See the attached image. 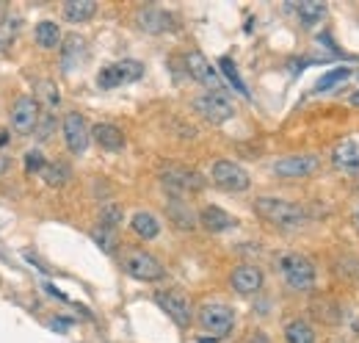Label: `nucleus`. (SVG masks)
<instances>
[{"mask_svg":"<svg viewBox=\"0 0 359 343\" xmlns=\"http://www.w3.org/2000/svg\"><path fill=\"white\" fill-rule=\"evenodd\" d=\"M254 213L263 216L265 222L282 227V230H296L307 222V213L296 202H288V200H279V197H257Z\"/></svg>","mask_w":359,"mask_h":343,"instance_id":"1","label":"nucleus"},{"mask_svg":"<svg viewBox=\"0 0 359 343\" xmlns=\"http://www.w3.org/2000/svg\"><path fill=\"white\" fill-rule=\"evenodd\" d=\"M279 272L290 291H313L315 288V263L299 252H285L279 258Z\"/></svg>","mask_w":359,"mask_h":343,"instance_id":"2","label":"nucleus"},{"mask_svg":"<svg viewBox=\"0 0 359 343\" xmlns=\"http://www.w3.org/2000/svg\"><path fill=\"white\" fill-rule=\"evenodd\" d=\"M196 319H199L202 330L210 333V338H224V335H229L232 327H235V313H232V308H227V305H221V302H207V305H202L199 313H196Z\"/></svg>","mask_w":359,"mask_h":343,"instance_id":"3","label":"nucleus"},{"mask_svg":"<svg viewBox=\"0 0 359 343\" xmlns=\"http://www.w3.org/2000/svg\"><path fill=\"white\" fill-rule=\"evenodd\" d=\"M122 266H125V272H128L133 280H141V283H155V280L164 277L161 261L152 258V255L144 252V249H130V252H125Z\"/></svg>","mask_w":359,"mask_h":343,"instance_id":"4","label":"nucleus"},{"mask_svg":"<svg viewBox=\"0 0 359 343\" xmlns=\"http://www.w3.org/2000/svg\"><path fill=\"white\" fill-rule=\"evenodd\" d=\"M193 111H196L202 119L213 122V125H221V122H227V119L235 116V105L229 103L227 94H218V91H204V94H199V97L193 100Z\"/></svg>","mask_w":359,"mask_h":343,"instance_id":"5","label":"nucleus"},{"mask_svg":"<svg viewBox=\"0 0 359 343\" xmlns=\"http://www.w3.org/2000/svg\"><path fill=\"white\" fill-rule=\"evenodd\" d=\"M61 133H64V144L72 155H83L89 150V141H91V130L83 119V114L78 111H69L61 122Z\"/></svg>","mask_w":359,"mask_h":343,"instance_id":"6","label":"nucleus"},{"mask_svg":"<svg viewBox=\"0 0 359 343\" xmlns=\"http://www.w3.org/2000/svg\"><path fill=\"white\" fill-rule=\"evenodd\" d=\"M161 183H164V188H169L177 197L204 188V177L199 172H193V169H185V166H164Z\"/></svg>","mask_w":359,"mask_h":343,"instance_id":"7","label":"nucleus"},{"mask_svg":"<svg viewBox=\"0 0 359 343\" xmlns=\"http://www.w3.org/2000/svg\"><path fill=\"white\" fill-rule=\"evenodd\" d=\"M144 75V64L141 61H133V58H125L119 64H111V67H103V72L97 75V86L100 89H116L122 83H133Z\"/></svg>","mask_w":359,"mask_h":343,"instance_id":"8","label":"nucleus"},{"mask_svg":"<svg viewBox=\"0 0 359 343\" xmlns=\"http://www.w3.org/2000/svg\"><path fill=\"white\" fill-rule=\"evenodd\" d=\"M185 67H188V75H191L193 80H199L202 86H207L210 91H218V94L227 91V89H224V80L218 78V69H216L199 50H191V53L185 55Z\"/></svg>","mask_w":359,"mask_h":343,"instance_id":"9","label":"nucleus"},{"mask_svg":"<svg viewBox=\"0 0 359 343\" xmlns=\"http://www.w3.org/2000/svg\"><path fill=\"white\" fill-rule=\"evenodd\" d=\"M213 183L224 191H246L249 188V172L243 166H238L235 161H216L213 172H210Z\"/></svg>","mask_w":359,"mask_h":343,"instance_id":"10","label":"nucleus"},{"mask_svg":"<svg viewBox=\"0 0 359 343\" xmlns=\"http://www.w3.org/2000/svg\"><path fill=\"white\" fill-rule=\"evenodd\" d=\"M42 114H39V103L33 97H19L14 105H11V114H8V122L17 133L28 136V133H36V125H39Z\"/></svg>","mask_w":359,"mask_h":343,"instance_id":"11","label":"nucleus"},{"mask_svg":"<svg viewBox=\"0 0 359 343\" xmlns=\"http://www.w3.org/2000/svg\"><path fill=\"white\" fill-rule=\"evenodd\" d=\"M321 158L318 155H285L279 161H274V175L279 177H288V180H296V177H307L318 169Z\"/></svg>","mask_w":359,"mask_h":343,"instance_id":"12","label":"nucleus"},{"mask_svg":"<svg viewBox=\"0 0 359 343\" xmlns=\"http://www.w3.org/2000/svg\"><path fill=\"white\" fill-rule=\"evenodd\" d=\"M155 302L164 308V313H169V319L177 327H188L191 324L193 310H191V302L182 294H177V291H161V294H155Z\"/></svg>","mask_w":359,"mask_h":343,"instance_id":"13","label":"nucleus"},{"mask_svg":"<svg viewBox=\"0 0 359 343\" xmlns=\"http://www.w3.org/2000/svg\"><path fill=\"white\" fill-rule=\"evenodd\" d=\"M136 22H139V28L147 30V33H166V30L175 28V17H172L169 11H164V8H155V6L141 8V11L136 14Z\"/></svg>","mask_w":359,"mask_h":343,"instance_id":"14","label":"nucleus"},{"mask_svg":"<svg viewBox=\"0 0 359 343\" xmlns=\"http://www.w3.org/2000/svg\"><path fill=\"white\" fill-rule=\"evenodd\" d=\"M332 164L335 169L346 172V175H359V144L354 139H346L340 141L335 150H332Z\"/></svg>","mask_w":359,"mask_h":343,"instance_id":"15","label":"nucleus"},{"mask_svg":"<svg viewBox=\"0 0 359 343\" xmlns=\"http://www.w3.org/2000/svg\"><path fill=\"white\" fill-rule=\"evenodd\" d=\"M232 288L238 294H257L263 288V272L252 263H243L232 272Z\"/></svg>","mask_w":359,"mask_h":343,"instance_id":"16","label":"nucleus"},{"mask_svg":"<svg viewBox=\"0 0 359 343\" xmlns=\"http://www.w3.org/2000/svg\"><path fill=\"white\" fill-rule=\"evenodd\" d=\"M91 139H94L103 150H108V152H116V150L125 147V133H122L116 125H108V122L94 125V127H91Z\"/></svg>","mask_w":359,"mask_h":343,"instance_id":"17","label":"nucleus"},{"mask_svg":"<svg viewBox=\"0 0 359 343\" xmlns=\"http://www.w3.org/2000/svg\"><path fill=\"white\" fill-rule=\"evenodd\" d=\"M83 53H86L83 36H78V33L67 36V39H64V47H61V69H64V72H72V69L83 61Z\"/></svg>","mask_w":359,"mask_h":343,"instance_id":"18","label":"nucleus"},{"mask_svg":"<svg viewBox=\"0 0 359 343\" xmlns=\"http://www.w3.org/2000/svg\"><path fill=\"white\" fill-rule=\"evenodd\" d=\"M199 225H202L207 233H224V230H229V227L235 225V219H232L227 211H221V208H216V205H207V208L199 213Z\"/></svg>","mask_w":359,"mask_h":343,"instance_id":"19","label":"nucleus"},{"mask_svg":"<svg viewBox=\"0 0 359 343\" xmlns=\"http://www.w3.org/2000/svg\"><path fill=\"white\" fill-rule=\"evenodd\" d=\"M166 216L177 225L180 230H193V227L199 225V216H196L182 200H177V197H172V200L166 202Z\"/></svg>","mask_w":359,"mask_h":343,"instance_id":"20","label":"nucleus"},{"mask_svg":"<svg viewBox=\"0 0 359 343\" xmlns=\"http://www.w3.org/2000/svg\"><path fill=\"white\" fill-rule=\"evenodd\" d=\"M310 310H313V316L318 319V322H324V324H340L343 322V308L335 302V299H329V297H318L313 305H310Z\"/></svg>","mask_w":359,"mask_h":343,"instance_id":"21","label":"nucleus"},{"mask_svg":"<svg viewBox=\"0 0 359 343\" xmlns=\"http://www.w3.org/2000/svg\"><path fill=\"white\" fill-rule=\"evenodd\" d=\"M326 3H321V0H304V3H299L296 6V14H299V19H301V25L304 28H315L324 17H326Z\"/></svg>","mask_w":359,"mask_h":343,"instance_id":"22","label":"nucleus"},{"mask_svg":"<svg viewBox=\"0 0 359 343\" xmlns=\"http://www.w3.org/2000/svg\"><path fill=\"white\" fill-rule=\"evenodd\" d=\"M33 39H36L39 47L53 50V47L61 44V28H58L53 19H42V22L33 28Z\"/></svg>","mask_w":359,"mask_h":343,"instance_id":"23","label":"nucleus"},{"mask_svg":"<svg viewBox=\"0 0 359 343\" xmlns=\"http://www.w3.org/2000/svg\"><path fill=\"white\" fill-rule=\"evenodd\" d=\"M130 227H133V233H136L139 238H144V241H152V238L161 233L158 219H155L152 213H147V211H139V213L130 219Z\"/></svg>","mask_w":359,"mask_h":343,"instance_id":"24","label":"nucleus"},{"mask_svg":"<svg viewBox=\"0 0 359 343\" xmlns=\"http://www.w3.org/2000/svg\"><path fill=\"white\" fill-rule=\"evenodd\" d=\"M97 14V3L94 0H67L64 3V17L69 22H86Z\"/></svg>","mask_w":359,"mask_h":343,"instance_id":"25","label":"nucleus"},{"mask_svg":"<svg viewBox=\"0 0 359 343\" xmlns=\"http://www.w3.org/2000/svg\"><path fill=\"white\" fill-rule=\"evenodd\" d=\"M351 78V69L349 67H335V69H326L321 78H318V83H315V91L318 94H324V91H329V89H335V86H340L343 80H349Z\"/></svg>","mask_w":359,"mask_h":343,"instance_id":"26","label":"nucleus"},{"mask_svg":"<svg viewBox=\"0 0 359 343\" xmlns=\"http://www.w3.org/2000/svg\"><path fill=\"white\" fill-rule=\"evenodd\" d=\"M42 177H44V183H47V186L58 188V186H64V183L72 177V169H69V164H64V161H53V164H47V166H44Z\"/></svg>","mask_w":359,"mask_h":343,"instance_id":"27","label":"nucleus"},{"mask_svg":"<svg viewBox=\"0 0 359 343\" xmlns=\"http://www.w3.org/2000/svg\"><path fill=\"white\" fill-rule=\"evenodd\" d=\"M285 341L288 343H315V330H313L307 322L296 319V322H290V324L285 327Z\"/></svg>","mask_w":359,"mask_h":343,"instance_id":"28","label":"nucleus"},{"mask_svg":"<svg viewBox=\"0 0 359 343\" xmlns=\"http://www.w3.org/2000/svg\"><path fill=\"white\" fill-rule=\"evenodd\" d=\"M218 67H221V72H224V78L235 86V91L238 94H243V97H249V91H246V83L240 80V75H238V69H235V61L229 58V55H224L221 61H218Z\"/></svg>","mask_w":359,"mask_h":343,"instance_id":"29","label":"nucleus"},{"mask_svg":"<svg viewBox=\"0 0 359 343\" xmlns=\"http://www.w3.org/2000/svg\"><path fill=\"white\" fill-rule=\"evenodd\" d=\"M122 225V208L116 202H105L100 208V227H108V230H116Z\"/></svg>","mask_w":359,"mask_h":343,"instance_id":"30","label":"nucleus"},{"mask_svg":"<svg viewBox=\"0 0 359 343\" xmlns=\"http://www.w3.org/2000/svg\"><path fill=\"white\" fill-rule=\"evenodd\" d=\"M91 238L97 241V247L103 252H114V247H116V230H108V227H100L97 225V230L91 233Z\"/></svg>","mask_w":359,"mask_h":343,"instance_id":"31","label":"nucleus"},{"mask_svg":"<svg viewBox=\"0 0 359 343\" xmlns=\"http://www.w3.org/2000/svg\"><path fill=\"white\" fill-rule=\"evenodd\" d=\"M44 155L39 152V150H30V152H25V172H44Z\"/></svg>","mask_w":359,"mask_h":343,"instance_id":"32","label":"nucleus"},{"mask_svg":"<svg viewBox=\"0 0 359 343\" xmlns=\"http://www.w3.org/2000/svg\"><path fill=\"white\" fill-rule=\"evenodd\" d=\"M50 130H55V116L53 114H42V119L36 125V139H47Z\"/></svg>","mask_w":359,"mask_h":343,"instance_id":"33","label":"nucleus"},{"mask_svg":"<svg viewBox=\"0 0 359 343\" xmlns=\"http://www.w3.org/2000/svg\"><path fill=\"white\" fill-rule=\"evenodd\" d=\"M39 91H42V97H44V103H47L50 108H53V105H58V100H61V97H58V89H55L53 83L42 80V83H39Z\"/></svg>","mask_w":359,"mask_h":343,"instance_id":"34","label":"nucleus"},{"mask_svg":"<svg viewBox=\"0 0 359 343\" xmlns=\"http://www.w3.org/2000/svg\"><path fill=\"white\" fill-rule=\"evenodd\" d=\"M50 327H53V330H58V333H64V330L69 327V322H64V319H55V322H50Z\"/></svg>","mask_w":359,"mask_h":343,"instance_id":"35","label":"nucleus"},{"mask_svg":"<svg viewBox=\"0 0 359 343\" xmlns=\"http://www.w3.org/2000/svg\"><path fill=\"white\" fill-rule=\"evenodd\" d=\"M349 100H351V105H359V91H354V94H351Z\"/></svg>","mask_w":359,"mask_h":343,"instance_id":"36","label":"nucleus"},{"mask_svg":"<svg viewBox=\"0 0 359 343\" xmlns=\"http://www.w3.org/2000/svg\"><path fill=\"white\" fill-rule=\"evenodd\" d=\"M357 225H359V211H357Z\"/></svg>","mask_w":359,"mask_h":343,"instance_id":"37","label":"nucleus"},{"mask_svg":"<svg viewBox=\"0 0 359 343\" xmlns=\"http://www.w3.org/2000/svg\"><path fill=\"white\" fill-rule=\"evenodd\" d=\"M357 191H359V180H357Z\"/></svg>","mask_w":359,"mask_h":343,"instance_id":"38","label":"nucleus"}]
</instances>
